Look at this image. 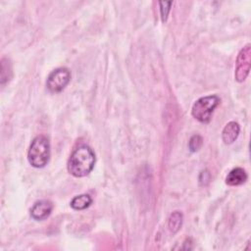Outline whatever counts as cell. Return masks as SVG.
<instances>
[{
    "label": "cell",
    "instance_id": "cell-13",
    "mask_svg": "<svg viewBox=\"0 0 251 251\" xmlns=\"http://www.w3.org/2000/svg\"><path fill=\"white\" fill-rule=\"evenodd\" d=\"M159 4H160V11H161L162 21L166 22L167 19H168L169 12L171 10L172 2L171 1H161V2H159Z\"/></svg>",
    "mask_w": 251,
    "mask_h": 251
},
{
    "label": "cell",
    "instance_id": "cell-12",
    "mask_svg": "<svg viewBox=\"0 0 251 251\" xmlns=\"http://www.w3.org/2000/svg\"><path fill=\"white\" fill-rule=\"evenodd\" d=\"M202 143H203V139L200 135L198 134H195L193 135L190 139H189V142H188V147H189V150L191 152H196L200 149V147L202 146Z\"/></svg>",
    "mask_w": 251,
    "mask_h": 251
},
{
    "label": "cell",
    "instance_id": "cell-5",
    "mask_svg": "<svg viewBox=\"0 0 251 251\" xmlns=\"http://www.w3.org/2000/svg\"><path fill=\"white\" fill-rule=\"evenodd\" d=\"M71 73L67 68H58L48 76L46 86L50 92H61L70 82Z\"/></svg>",
    "mask_w": 251,
    "mask_h": 251
},
{
    "label": "cell",
    "instance_id": "cell-8",
    "mask_svg": "<svg viewBox=\"0 0 251 251\" xmlns=\"http://www.w3.org/2000/svg\"><path fill=\"white\" fill-rule=\"evenodd\" d=\"M247 179V174L242 168L232 169L226 177V183L230 186H236L244 183Z\"/></svg>",
    "mask_w": 251,
    "mask_h": 251
},
{
    "label": "cell",
    "instance_id": "cell-1",
    "mask_svg": "<svg viewBox=\"0 0 251 251\" xmlns=\"http://www.w3.org/2000/svg\"><path fill=\"white\" fill-rule=\"evenodd\" d=\"M95 154L93 150L86 145H80L75 148L68 161V171L75 177L87 176L94 167Z\"/></svg>",
    "mask_w": 251,
    "mask_h": 251
},
{
    "label": "cell",
    "instance_id": "cell-2",
    "mask_svg": "<svg viewBox=\"0 0 251 251\" xmlns=\"http://www.w3.org/2000/svg\"><path fill=\"white\" fill-rule=\"evenodd\" d=\"M50 158V144L45 135L36 136L30 143L27 160L34 168H43Z\"/></svg>",
    "mask_w": 251,
    "mask_h": 251
},
{
    "label": "cell",
    "instance_id": "cell-3",
    "mask_svg": "<svg viewBox=\"0 0 251 251\" xmlns=\"http://www.w3.org/2000/svg\"><path fill=\"white\" fill-rule=\"evenodd\" d=\"M221 99L218 95H209L201 97L195 101L192 106L191 114L200 123L207 124L212 118L216 107L220 104Z\"/></svg>",
    "mask_w": 251,
    "mask_h": 251
},
{
    "label": "cell",
    "instance_id": "cell-4",
    "mask_svg": "<svg viewBox=\"0 0 251 251\" xmlns=\"http://www.w3.org/2000/svg\"><path fill=\"white\" fill-rule=\"evenodd\" d=\"M251 67V45H245L238 53L234 76L238 82H242L247 77Z\"/></svg>",
    "mask_w": 251,
    "mask_h": 251
},
{
    "label": "cell",
    "instance_id": "cell-6",
    "mask_svg": "<svg viewBox=\"0 0 251 251\" xmlns=\"http://www.w3.org/2000/svg\"><path fill=\"white\" fill-rule=\"evenodd\" d=\"M53 210V204L49 200L36 201L30 209V216L36 221L47 219Z\"/></svg>",
    "mask_w": 251,
    "mask_h": 251
},
{
    "label": "cell",
    "instance_id": "cell-7",
    "mask_svg": "<svg viewBox=\"0 0 251 251\" xmlns=\"http://www.w3.org/2000/svg\"><path fill=\"white\" fill-rule=\"evenodd\" d=\"M240 131V126L236 122H229L222 131V139L225 144H231L235 141Z\"/></svg>",
    "mask_w": 251,
    "mask_h": 251
},
{
    "label": "cell",
    "instance_id": "cell-9",
    "mask_svg": "<svg viewBox=\"0 0 251 251\" xmlns=\"http://www.w3.org/2000/svg\"><path fill=\"white\" fill-rule=\"evenodd\" d=\"M92 203V198L88 194H80L74 197L70 203L74 210H84Z\"/></svg>",
    "mask_w": 251,
    "mask_h": 251
},
{
    "label": "cell",
    "instance_id": "cell-11",
    "mask_svg": "<svg viewBox=\"0 0 251 251\" xmlns=\"http://www.w3.org/2000/svg\"><path fill=\"white\" fill-rule=\"evenodd\" d=\"M7 71L8 73H11V66H10V63L8 62V59L3 58L1 60V84H4L10 78V75L8 74L6 75Z\"/></svg>",
    "mask_w": 251,
    "mask_h": 251
},
{
    "label": "cell",
    "instance_id": "cell-10",
    "mask_svg": "<svg viewBox=\"0 0 251 251\" xmlns=\"http://www.w3.org/2000/svg\"><path fill=\"white\" fill-rule=\"evenodd\" d=\"M182 225V214L178 211L174 212L168 221V227L171 232L176 233L179 230L180 226Z\"/></svg>",
    "mask_w": 251,
    "mask_h": 251
},
{
    "label": "cell",
    "instance_id": "cell-14",
    "mask_svg": "<svg viewBox=\"0 0 251 251\" xmlns=\"http://www.w3.org/2000/svg\"><path fill=\"white\" fill-rule=\"evenodd\" d=\"M210 181V173L208 171H202L199 176V182L202 185H206Z\"/></svg>",
    "mask_w": 251,
    "mask_h": 251
}]
</instances>
